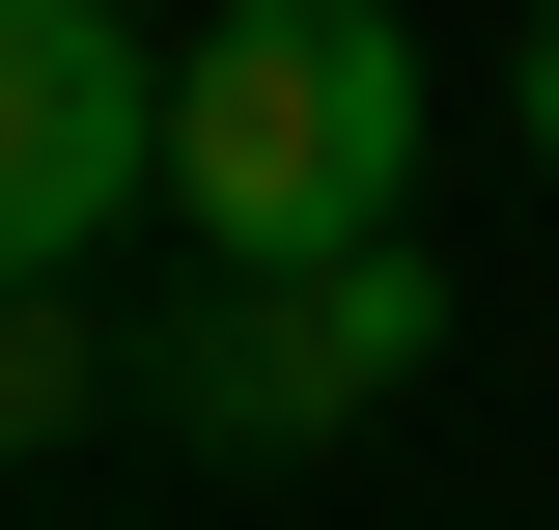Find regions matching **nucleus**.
<instances>
[{
	"label": "nucleus",
	"mask_w": 559,
	"mask_h": 530,
	"mask_svg": "<svg viewBox=\"0 0 559 530\" xmlns=\"http://www.w3.org/2000/svg\"><path fill=\"white\" fill-rule=\"evenodd\" d=\"M503 140H532V168H559V28H532V57H503Z\"/></svg>",
	"instance_id": "nucleus-5"
},
{
	"label": "nucleus",
	"mask_w": 559,
	"mask_h": 530,
	"mask_svg": "<svg viewBox=\"0 0 559 530\" xmlns=\"http://www.w3.org/2000/svg\"><path fill=\"white\" fill-rule=\"evenodd\" d=\"M84 363H112V335H84V279H0V447H57Z\"/></svg>",
	"instance_id": "nucleus-4"
},
{
	"label": "nucleus",
	"mask_w": 559,
	"mask_h": 530,
	"mask_svg": "<svg viewBox=\"0 0 559 530\" xmlns=\"http://www.w3.org/2000/svg\"><path fill=\"white\" fill-rule=\"evenodd\" d=\"M419 363H448V279L419 252H308V279H224V308L168 335V419H197V447H336Z\"/></svg>",
	"instance_id": "nucleus-2"
},
{
	"label": "nucleus",
	"mask_w": 559,
	"mask_h": 530,
	"mask_svg": "<svg viewBox=\"0 0 559 530\" xmlns=\"http://www.w3.org/2000/svg\"><path fill=\"white\" fill-rule=\"evenodd\" d=\"M140 168H168V57L112 0H0V279H84Z\"/></svg>",
	"instance_id": "nucleus-3"
},
{
	"label": "nucleus",
	"mask_w": 559,
	"mask_h": 530,
	"mask_svg": "<svg viewBox=\"0 0 559 530\" xmlns=\"http://www.w3.org/2000/svg\"><path fill=\"white\" fill-rule=\"evenodd\" d=\"M392 168H419V28L392 0H224L168 57V196L224 224V279L392 252Z\"/></svg>",
	"instance_id": "nucleus-1"
}]
</instances>
